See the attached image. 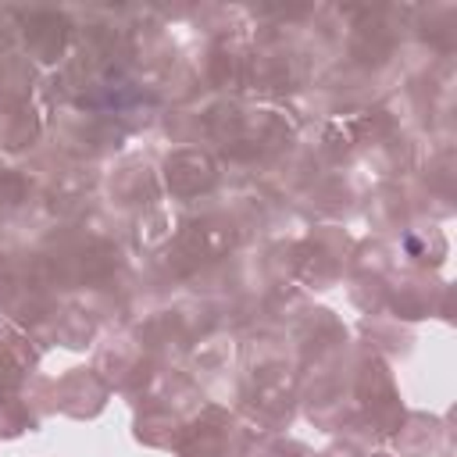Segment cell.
<instances>
[{
	"label": "cell",
	"mask_w": 457,
	"mask_h": 457,
	"mask_svg": "<svg viewBox=\"0 0 457 457\" xmlns=\"http://www.w3.org/2000/svg\"><path fill=\"white\" fill-rule=\"evenodd\" d=\"M32 425V418L25 414V407L14 400V396H4L0 400V432L4 436H18V432H25Z\"/></svg>",
	"instance_id": "obj_1"
}]
</instances>
